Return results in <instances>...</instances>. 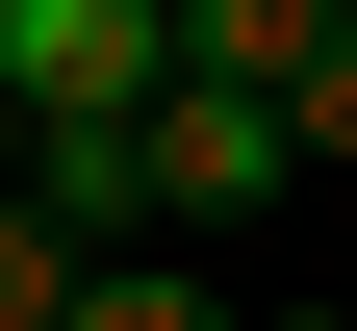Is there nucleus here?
<instances>
[{"mask_svg": "<svg viewBox=\"0 0 357 331\" xmlns=\"http://www.w3.org/2000/svg\"><path fill=\"white\" fill-rule=\"evenodd\" d=\"M178 77V0H0V102L26 128H153Z\"/></svg>", "mask_w": 357, "mask_h": 331, "instance_id": "f257e3e1", "label": "nucleus"}, {"mask_svg": "<svg viewBox=\"0 0 357 331\" xmlns=\"http://www.w3.org/2000/svg\"><path fill=\"white\" fill-rule=\"evenodd\" d=\"M281 178H306L281 77H153V229H204V204H281Z\"/></svg>", "mask_w": 357, "mask_h": 331, "instance_id": "f03ea898", "label": "nucleus"}, {"mask_svg": "<svg viewBox=\"0 0 357 331\" xmlns=\"http://www.w3.org/2000/svg\"><path fill=\"white\" fill-rule=\"evenodd\" d=\"M357 52V0H178V77H306Z\"/></svg>", "mask_w": 357, "mask_h": 331, "instance_id": "7ed1b4c3", "label": "nucleus"}, {"mask_svg": "<svg viewBox=\"0 0 357 331\" xmlns=\"http://www.w3.org/2000/svg\"><path fill=\"white\" fill-rule=\"evenodd\" d=\"M102 306V229L77 204H26V178H0V331H77Z\"/></svg>", "mask_w": 357, "mask_h": 331, "instance_id": "20e7f679", "label": "nucleus"}, {"mask_svg": "<svg viewBox=\"0 0 357 331\" xmlns=\"http://www.w3.org/2000/svg\"><path fill=\"white\" fill-rule=\"evenodd\" d=\"M77 331H230V306H204V280H128V255H102V306H77Z\"/></svg>", "mask_w": 357, "mask_h": 331, "instance_id": "39448f33", "label": "nucleus"}, {"mask_svg": "<svg viewBox=\"0 0 357 331\" xmlns=\"http://www.w3.org/2000/svg\"><path fill=\"white\" fill-rule=\"evenodd\" d=\"M281 128H306V153H357V52H306V77H281Z\"/></svg>", "mask_w": 357, "mask_h": 331, "instance_id": "423d86ee", "label": "nucleus"}, {"mask_svg": "<svg viewBox=\"0 0 357 331\" xmlns=\"http://www.w3.org/2000/svg\"><path fill=\"white\" fill-rule=\"evenodd\" d=\"M0 178H26V102H0Z\"/></svg>", "mask_w": 357, "mask_h": 331, "instance_id": "0eeeda50", "label": "nucleus"}]
</instances>
